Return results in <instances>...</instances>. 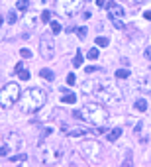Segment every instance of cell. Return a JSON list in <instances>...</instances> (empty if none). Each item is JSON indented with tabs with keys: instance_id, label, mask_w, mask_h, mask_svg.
Wrapping results in <instances>:
<instances>
[{
	"instance_id": "6da1fadb",
	"label": "cell",
	"mask_w": 151,
	"mask_h": 167,
	"mask_svg": "<svg viewBox=\"0 0 151 167\" xmlns=\"http://www.w3.org/2000/svg\"><path fill=\"white\" fill-rule=\"evenodd\" d=\"M45 100H47L45 90L35 89V87L34 89H28L24 93V96H22V112H28V114L37 112L43 104H45Z\"/></svg>"
},
{
	"instance_id": "7a4b0ae2",
	"label": "cell",
	"mask_w": 151,
	"mask_h": 167,
	"mask_svg": "<svg viewBox=\"0 0 151 167\" xmlns=\"http://www.w3.org/2000/svg\"><path fill=\"white\" fill-rule=\"evenodd\" d=\"M80 112H83L84 120H88L90 124H94V126H102V124H106V120H108L106 108L102 104H98V102H86Z\"/></svg>"
},
{
	"instance_id": "3957f363",
	"label": "cell",
	"mask_w": 151,
	"mask_h": 167,
	"mask_svg": "<svg viewBox=\"0 0 151 167\" xmlns=\"http://www.w3.org/2000/svg\"><path fill=\"white\" fill-rule=\"evenodd\" d=\"M16 100H20V87L16 83L4 85L2 90H0V106L2 108H10Z\"/></svg>"
},
{
	"instance_id": "277c9868",
	"label": "cell",
	"mask_w": 151,
	"mask_h": 167,
	"mask_svg": "<svg viewBox=\"0 0 151 167\" xmlns=\"http://www.w3.org/2000/svg\"><path fill=\"white\" fill-rule=\"evenodd\" d=\"M94 94L98 96L100 100H106V102H118L122 98V93L120 90H118L116 87H112V85H100L98 89L94 90Z\"/></svg>"
},
{
	"instance_id": "5b68a950",
	"label": "cell",
	"mask_w": 151,
	"mask_h": 167,
	"mask_svg": "<svg viewBox=\"0 0 151 167\" xmlns=\"http://www.w3.org/2000/svg\"><path fill=\"white\" fill-rule=\"evenodd\" d=\"M39 53L47 61H51V59L55 57V41H53V37H49V35L41 37L39 40Z\"/></svg>"
},
{
	"instance_id": "8992f818",
	"label": "cell",
	"mask_w": 151,
	"mask_h": 167,
	"mask_svg": "<svg viewBox=\"0 0 151 167\" xmlns=\"http://www.w3.org/2000/svg\"><path fill=\"white\" fill-rule=\"evenodd\" d=\"M80 152L84 153V157H88L90 161H92V159H96V157H100L102 148H100L98 142H94V140H86V142L80 144Z\"/></svg>"
},
{
	"instance_id": "52a82bcc",
	"label": "cell",
	"mask_w": 151,
	"mask_h": 167,
	"mask_svg": "<svg viewBox=\"0 0 151 167\" xmlns=\"http://www.w3.org/2000/svg\"><path fill=\"white\" fill-rule=\"evenodd\" d=\"M61 157V149L59 148H43L41 149V161L43 165H55Z\"/></svg>"
},
{
	"instance_id": "ba28073f",
	"label": "cell",
	"mask_w": 151,
	"mask_h": 167,
	"mask_svg": "<svg viewBox=\"0 0 151 167\" xmlns=\"http://www.w3.org/2000/svg\"><path fill=\"white\" fill-rule=\"evenodd\" d=\"M59 6H61L63 14L73 16L75 12H79L80 6H83V0H59Z\"/></svg>"
},
{
	"instance_id": "9c48e42d",
	"label": "cell",
	"mask_w": 151,
	"mask_h": 167,
	"mask_svg": "<svg viewBox=\"0 0 151 167\" xmlns=\"http://www.w3.org/2000/svg\"><path fill=\"white\" fill-rule=\"evenodd\" d=\"M63 132L65 134H67V136H73V138H77V136H84V134L86 132H90V130H86V128H83V126H65V124H63Z\"/></svg>"
},
{
	"instance_id": "30bf717a",
	"label": "cell",
	"mask_w": 151,
	"mask_h": 167,
	"mask_svg": "<svg viewBox=\"0 0 151 167\" xmlns=\"http://www.w3.org/2000/svg\"><path fill=\"white\" fill-rule=\"evenodd\" d=\"M106 10H108V18H110V20H120V18H124V8L118 6V4H114V2H110V6H108Z\"/></svg>"
},
{
	"instance_id": "8fae6325",
	"label": "cell",
	"mask_w": 151,
	"mask_h": 167,
	"mask_svg": "<svg viewBox=\"0 0 151 167\" xmlns=\"http://www.w3.org/2000/svg\"><path fill=\"white\" fill-rule=\"evenodd\" d=\"M37 20H39V18H37V14H35V12H28V14H26V26H28L30 30H35Z\"/></svg>"
},
{
	"instance_id": "7c38bea8",
	"label": "cell",
	"mask_w": 151,
	"mask_h": 167,
	"mask_svg": "<svg viewBox=\"0 0 151 167\" xmlns=\"http://www.w3.org/2000/svg\"><path fill=\"white\" fill-rule=\"evenodd\" d=\"M139 89H141L145 94H151V75H147V77H143L139 81Z\"/></svg>"
},
{
	"instance_id": "4fadbf2b",
	"label": "cell",
	"mask_w": 151,
	"mask_h": 167,
	"mask_svg": "<svg viewBox=\"0 0 151 167\" xmlns=\"http://www.w3.org/2000/svg\"><path fill=\"white\" fill-rule=\"evenodd\" d=\"M14 71L20 75V79H22V81H28V79H30V71H28V69H24V65H22V63H18V65H16Z\"/></svg>"
},
{
	"instance_id": "5bb4252c",
	"label": "cell",
	"mask_w": 151,
	"mask_h": 167,
	"mask_svg": "<svg viewBox=\"0 0 151 167\" xmlns=\"http://www.w3.org/2000/svg\"><path fill=\"white\" fill-rule=\"evenodd\" d=\"M8 138V142H10V148H12V149H16V148H20V136H18V134H10V136H6Z\"/></svg>"
},
{
	"instance_id": "9a60e30c",
	"label": "cell",
	"mask_w": 151,
	"mask_h": 167,
	"mask_svg": "<svg viewBox=\"0 0 151 167\" xmlns=\"http://www.w3.org/2000/svg\"><path fill=\"white\" fill-rule=\"evenodd\" d=\"M39 77H43L45 81H53L55 79V73H53L51 69H39Z\"/></svg>"
},
{
	"instance_id": "2e32d148",
	"label": "cell",
	"mask_w": 151,
	"mask_h": 167,
	"mask_svg": "<svg viewBox=\"0 0 151 167\" xmlns=\"http://www.w3.org/2000/svg\"><path fill=\"white\" fill-rule=\"evenodd\" d=\"M120 136H122V128H114V130H110V134H108V142H116Z\"/></svg>"
},
{
	"instance_id": "e0dca14e",
	"label": "cell",
	"mask_w": 151,
	"mask_h": 167,
	"mask_svg": "<svg viewBox=\"0 0 151 167\" xmlns=\"http://www.w3.org/2000/svg\"><path fill=\"white\" fill-rule=\"evenodd\" d=\"M61 102H65V104H75V102H77V96H75L73 93H65V96L61 98Z\"/></svg>"
},
{
	"instance_id": "ac0fdd59",
	"label": "cell",
	"mask_w": 151,
	"mask_h": 167,
	"mask_svg": "<svg viewBox=\"0 0 151 167\" xmlns=\"http://www.w3.org/2000/svg\"><path fill=\"white\" fill-rule=\"evenodd\" d=\"M128 77H129L128 69H118V71H116V79H128Z\"/></svg>"
},
{
	"instance_id": "d6986e66",
	"label": "cell",
	"mask_w": 151,
	"mask_h": 167,
	"mask_svg": "<svg viewBox=\"0 0 151 167\" xmlns=\"http://www.w3.org/2000/svg\"><path fill=\"white\" fill-rule=\"evenodd\" d=\"M16 6H18V10L26 12V10H28V6H30V0H18V4H16Z\"/></svg>"
},
{
	"instance_id": "ffe728a7",
	"label": "cell",
	"mask_w": 151,
	"mask_h": 167,
	"mask_svg": "<svg viewBox=\"0 0 151 167\" xmlns=\"http://www.w3.org/2000/svg\"><path fill=\"white\" fill-rule=\"evenodd\" d=\"M108 44H110V40L104 35H100V37H96V45H100V47H106Z\"/></svg>"
},
{
	"instance_id": "44dd1931",
	"label": "cell",
	"mask_w": 151,
	"mask_h": 167,
	"mask_svg": "<svg viewBox=\"0 0 151 167\" xmlns=\"http://www.w3.org/2000/svg\"><path fill=\"white\" fill-rule=\"evenodd\" d=\"M136 108L139 112H145V110H147V102H145V100H136Z\"/></svg>"
},
{
	"instance_id": "7402d4cb",
	"label": "cell",
	"mask_w": 151,
	"mask_h": 167,
	"mask_svg": "<svg viewBox=\"0 0 151 167\" xmlns=\"http://www.w3.org/2000/svg\"><path fill=\"white\" fill-rule=\"evenodd\" d=\"M83 93L84 94L92 93V83H90V81H84V83H83Z\"/></svg>"
},
{
	"instance_id": "603a6c76",
	"label": "cell",
	"mask_w": 151,
	"mask_h": 167,
	"mask_svg": "<svg viewBox=\"0 0 151 167\" xmlns=\"http://www.w3.org/2000/svg\"><path fill=\"white\" fill-rule=\"evenodd\" d=\"M49 18H51V12H49V10H43L41 16H39V20H41L43 24H45V22H49Z\"/></svg>"
},
{
	"instance_id": "cb8c5ba5",
	"label": "cell",
	"mask_w": 151,
	"mask_h": 167,
	"mask_svg": "<svg viewBox=\"0 0 151 167\" xmlns=\"http://www.w3.org/2000/svg\"><path fill=\"white\" fill-rule=\"evenodd\" d=\"M73 65H75V67H80V65H83V53H77V55H75Z\"/></svg>"
},
{
	"instance_id": "d4e9b609",
	"label": "cell",
	"mask_w": 151,
	"mask_h": 167,
	"mask_svg": "<svg viewBox=\"0 0 151 167\" xmlns=\"http://www.w3.org/2000/svg\"><path fill=\"white\" fill-rule=\"evenodd\" d=\"M141 41H143V35L139 34V31H137V34H133V35H132V44H141Z\"/></svg>"
},
{
	"instance_id": "484cf974",
	"label": "cell",
	"mask_w": 151,
	"mask_h": 167,
	"mask_svg": "<svg viewBox=\"0 0 151 167\" xmlns=\"http://www.w3.org/2000/svg\"><path fill=\"white\" fill-rule=\"evenodd\" d=\"M110 2H112V0H96V6H98V8H108V6H110Z\"/></svg>"
},
{
	"instance_id": "4316f807",
	"label": "cell",
	"mask_w": 151,
	"mask_h": 167,
	"mask_svg": "<svg viewBox=\"0 0 151 167\" xmlns=\"http://www.w3.org/2000/svg\"><path fill=\"white\" fill-rule=\"evenodd\" d=\"M51 31H53V34H59V31H61V24H59V22H51Z\"/></svg>"
},
{
	"instance_id": "83f0119b",
	"label": "cell",
	"mask_w": 151,
	"mask_h": 167,
	"mask_svg": "<svg viewBox=\"0 0 151 167\" xmlns=\"http://www.w3.org/2000/svg\"><path fill=\"white\" fill-rule=\"evenodd\" d=\"M88 59H98V49H96V47H92V49L88 51Z\"/></svg>"
},
{
	"instance_id": "f1b7e54d",
	"label": "cell",
	"mask_w": 151,
	"mask_h": 167,
	"mask_svg": "<svg viewBox=\"0 0 151 167\" xmlns=\"http://www.w3.org/2000/svg\"><path fill=\"white\" fill-rule=\"evenodd\" d=\"M10 149H12L10 145H2V148H0V157H2V155H8Z\"/></svg>"
},
{
	"instance_id": "f546056e",
	"label": "cell",
	"mask_w": 151,
	"mask_h": 167,
	"mask_svg": "<svg viewBox=\"0 0 151 167\" xmlns=\"http://www.w3.org/2000/svg\"><path fill=\"white\" fill-rule=\"evenodd\" d=\"M112 22H114V26H116V28H118V30H122V28H126V24H124V22H122V18H120V20H112Z\"/></svg>"
},
{
	"instance_id": "4dcf8cb0",
	"label": "cell",
	"mask_w": 151,
	"mask_h": 167,
	"mask_svg": "<svg viewBox=\"0 0 151 167\" xmlns=\"http://www.w3.org/2000/svg\"><path fill=\"white\" fill-rule=\"evenodd\" d=\"M77 34H79V37H80V40H84L88 31H86V28H79V31H77Z\"/></svg>"
},
{
	"instance_id": "1f68e13d",
	"label": "cell",
	"mask_w": 151,
	"mask_h": 167,
	"mask_svg": "<svg viewBox=\"0 0 151 167\" xmlns=\"http://www.w3.org/2000/svg\"><path fill=\"white\" fill-rule=\"evenodd\" d=\"M71 116H73V118H77V120H84L83 112H77V110H75V112H71Z\"/></svg>"
},
{
	"instance_id": "d6a6232c",
	"label": "cell",
	"mask_w": 151,
	"mask_h": 167,
	"mask_svg": "<svg viewBox=\"0 0 151 167\" xmlns=\"http://www.w3.org/2000/svg\"><path fill=\"white\" fill-rule=\"evenodd\" d=\"M75 81H77V77H75V73H69V75H67V83H69V85H73Z\"/></svg>"
},
{
	"instance_id": "836d02e7",
	"label": "cell",
	"mask_w": 151,
	"mask_h": 167,
	"mask_svg": "<svg viewBox=\"0 0 151 167\" xmlns=\"http://www.w3.org/2000/svg\"><path fill=\"white\" fill-rule=\"evenodd\" d=\"M20 55H22V57H26V59H30V57H31V51H30V49H22V51H20Z\"/></svg>"
},
{
	"instance_id": "e575fe53",
	"label": "cell",
	"mask_w": 151,
	"mask_h": 167,
	"mask_svg": "<svg viewBox=\"0 0 151 167\" xmlns=\"http://www.w3.org/2000/svg\"><path fill=\"white\" fill-rule=\"evenodd\" d=\"M28 159V155H16V157H12L10 161H26Z\"/></svg>"
},
{
	"instance_id": "d590c367",
	"label": "cell",
	"mask_w": 151,
	"mask_h": 167,
	"mask_svg": "<svg viewBox=\"0 0 151 167\" xmlns=\"http://www.w3.org/2000/svg\"><path fill=\"white\" fill-rule=\"evenodd\" d=\"M143 55H145V59H147V61H151V47H145Z\"/></svg>"
},
{
	"instance_id": "8d00e7d4",
	"label": "cell",
	"mask_w": 151,
	"mask_h": 167,
	"mask_svg": "<svg viewBox=\"0 0 151 167\" xmlns=\"http://www.w3.org/2000/svg\"><path fill=\"white\" fill-rule=\"evenodd\" d=\"M8 22H10V24L16 22V12H8Z\"/></svg>"
},
{
	"instance_id": "74e56055",
	"label": "cell",
	"mask_w": 151,
	"mask_h": 167,
	"mask_svg": "<svg viewBox=\"0 0 151 167\" xmlns=\"http://www.w3.org/2000/svg\"><path fill=\"white\" fill-rule=\"evenodd\" d=\"M84 71H86V73H94V71H98V67H86Z\"/></svg>"
},
{
	"instance_id": "f35d334b",
	"label": "cell",
	"mask_w": 151,
	"mask_h": 167,
	"mask_svg": "<svg viewBox=\"0 0 151 167\" xmlns=\"http://www.w3.org/2000/svg\"><path fill=\"white\" fill-rule=\"evenodd\" d=\"M143 18L145 20H151V12H149V10H147V12H143Z\"/></svg>"
},
{
	"instance_id": "ab89813d",
	"label": "cell",
	"mask_w": 151,
	"mask_h": 167,
	"mask_svg": "<svg viewBox=\"0 0 151 167\" xmlns=\"http://www.w3.org/2000/svg\"><path fill=\"white\" fill-rule=\"evenodd\" d=\"M136 4H145V2H149V0H133Z\"/></svg>"
},
{
	"instance_id": "60d3db41",
	"label": "cell",
	"mask_w": 151,
	"mask_h": 167,
	"mask_svg": "<svg viewBox=\"0 0 151 167\" xmlns=\"http://www.w3.org/2000/svg\"><path fill=\"white\" fill-rule=\"evenodd\" d=\"M0 24H2V16H0Z\"/></svg>"
}]
</instances>
